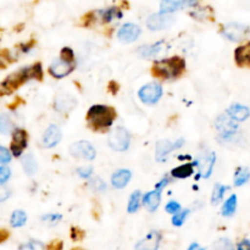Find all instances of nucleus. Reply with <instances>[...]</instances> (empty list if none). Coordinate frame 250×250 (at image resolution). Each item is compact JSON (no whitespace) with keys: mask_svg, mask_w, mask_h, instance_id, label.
<instances>
[{"mask_svg":"<svg viewBox=\"0 0 250 250\" xmlns=\"http://www.w3.org/2000/svg\"><path fill=\"white\" fill-rule=\"evenodd\" d=\"M32 78H37V80H41L42 78L41 63H36V65L31 66V67H24L22 70L17 71V72L12 73L11 76H9L1 83V94L6 95L9 93L14 92L19 85H21L26 81L32 80Z\"/></svg>","mask_w":250,"mask_h":250,"instance_id":"nucleus-1","label":"nucleus"},{"mask_svg":"<svg viewBox=\"0 0 250 250\" xmlns=\"http://www.w3.org/2000/svg\"><path fill=\"white\" fill-rule=\"evenodd\" d=\"M114 109L105 105H93L87 112V120L94 128L103 129L110 127L114 122Z\"/></svg>","mask_w":250,"mask_h":250,"instance_id":"nucleus-2","label":"nucleus"},{"mask_svg":"<svg viewBox=\"0 0 250 250\" xmlns=\"http://www.w3.org/2000/svg\"><path fill=\"white\" fill-rule=\"evenodd\" d=\"M185 67V60L178 58V56H173V58L165 59V60L158 61V62L154 63L153 71L159 77L175 78L178 77L183 72Z\"/></svg>","mask_w":250,"mask_h":250,"instance_id":"nucleus-3","label":"nucleus"},{"mask_svg":"<svg viewBox=\"0 0 250 250\" xmlns=\"http://www.w3.org/2000/svg\"><path fill=\"white\" fill-rule=\"evenodd\" d=\"M73 67H75V61H73L72 49L63 48L61 50L60 59L51 63L49 72L55 78H62L72 72Z\"/></svg>","mask_w":250,"mask_h":250,"instance_id":"nucleus-4","label":"nucleus"},{"mask_svg":"<svg viewBox=\"0 0 250 250\" xmlns=\"http://www.w3.org/2000/svg\"><path fill=\"white\" fill-rule=\"evenodd\" d=\"M109 146L116 151H125L129 146V134L122 127H117L109 134Z\"/></svg>","mask_w":250,"mask_h":250,"instance_id":"nucleus-5","label":"nucleus"},{"mask_svg":"<svg viewBox=\"0 0 250 250\" xmlns=\"http://www.w3.org/2000/svg\"><path fill=\"white\" fill-rule=\"evenodd\" d=\"M138 95L144 104L153 105L158 103L161 95H163V88H161V85L156 84V83H150V84L142 87L141 90L138 92Z\"/></svg>","mask_w":250,"mask_h":250,"instance_id":"nucleus-6","label":"nucleus"},{"mask_svg":"<svg viewBox=\"0 0 250 250\" xmlns=\"http://www.w3.org/2000/svg\"><path fill=\"white\" fill-rule=\"evenodd\" d=\"M173 22H175L173 16L160 12V14L151 15V16L146 20V26H148V28L151 29V31H160V29L168 28Z\"/></svg>","mask_w":250,"mask_h":250,"instance_id":"nucleus-7","label":"nucleus"},{"mask_svg":"<svg viewBox=\"0 0 250 250\" xmlns=\"http://www.w3.org/2000/svg\"><path fill=\"white\" fill-rule=\"evenodd\" d=\"M215 126L222 137L233 136L238 129V125L234 122V119H232L229 115H220L216 119Z\"/></svg>","mask_w":250,"mask_h":250,"instance_id":"nucleus-8","label":"nucleus"},{"mask_svg":"<svg viewBox=\"0 0 250 250\" xmlns=\"http://www.w3.org/2000/svg\"><path fill=\"white\" fill-rule=\"evenodd\" d=\"M249 28L244 24L239 23H229L224 26L222 29V34L226 37L227 39L232 42H239L243 38H246L247 33H248Z\"/></svg>","mask_w":250,"mask_h":250,"instance_id":"nucleus-9","label":"nucleus"},{"mask_svg":"<svg viewBox=\"0 0 250 250\" xmlns=\"http://www.w3.org/2000/svg\"><path fill=\"white\" fill-rule=\"evenodd\" d=\"M71 154L75 158H82L85 160H93L95 158V149L93 148L92 144L88 143V142H78L71 146L70 148Z\"/></svg>","mask_w":250,"mask_h":250,"instance_id":"nucleus-10","label":"nucleus"},{"mask_svg":"<svg viewBox=\"0 0 250 250\" xmlns=\"http://www.w3.org/2000/svg\"><path fill=\"white\" fill-rule=\"evenodd\" d=\"M183 144V139H178L176 143H171L170 141H160L158 142L155 148V158L158 161H164L166 156L175 149L181 148Z\"/></svg>","mask_w":250,"mask_h":250,"instance_id":"nucleus-11","label":"nucleus"},{"mask_svg":"<svg viewBox=\"0 0 250 250\" xmlns=\"http://www.w3.org/2000/svg\"><path fill=\"white\" fill-rule=\"evenodd\" d=\"M139 34H141V28L137 24L126 23L120 28L117 37L122 43H132L138 38Z\"/></svg>","mask_w":250,"mask_h":250,"instance_id":"nucleus-12","label":"nucleus"},{"mask_svg":"<svg viewBox=\"0 0 250 250\" xmlns=\"http://www.w3.org/2000/svg\"><path fill=\"white\" fill-rule=\"evenodd\" d=\"M27 146V133L23 129H16L12 134L11 151L15 156H20Z\"/></svg>","mask_w":250,"mask_h":250,"instance_id":"nucleus-13","label":"nucleus"},{"mask_svg":"<svg viewBox=\"0 0 250 250\" xmlns=\"http://www.w3.org/2000/svg\"><path fill=\"white\" fill-rule=\"evenodd\" d=\"M161 241V234L156 231H151L146 234L136 246V250H158Z\"/></svg>","mask_w":250,"mask_h":250,"instance_id":"nucleus-14","label":"nucleus"},{"mask_svg":"<svg viewBox=\"0 0 250 250\" xmlns=\"http://www.w3.org/2000/svg\"><path fill=\"white\" fill-rule=\"evenodd\" d=\"M61 139V131L56 125H50L46 128L45 133L43 136V146L45 148H53L60 142Z\"/></svg>","mask_w":250,"mask_h":250,"instance_id":"nucleus-15","label":"nucleus"},{"mask_svg":"<svg viewBox=\"0 0 250 250\" xmlns=\"http://www.w3.org/2000/svg\"><path fill=\"white\" fill-rule=\"evenodd\" d=\"M215 161H216V155L214 153L208 154L207 156H204L203 159H200L198 161V166H199V173L202 177L208 178L212 172V168H214Z\"/></svg>","mask_w":250,"mask_h":250,"instance_id":"nucleus-16","label":"nucleus"},{"mask_svg":"<svg viewBox=\"0 0 250 250\" xmlns=\"http://www.w3.org/2000/svg\"><path fill=\"white\" fill-rule=\"evenodd\" d=\"M194 0H161L160 12L164 14H170V12L175 11V10L181 9L187 5L194 4Z\"/></svg>","mask_w":250,"mask_h":250,"instance_id":"nucleus-17","label":"nucleus"},{"mask_svg":"<svg viewBox=\"0 0 250 250\" xmlns=\"http://www.w3.org/2000/svg\"><path fill=\"white\" fill-rule=\"evenodd\" d=\"M234 59L237 65L239 66H250V42L246 45L238 46L234 51Z\"/></svg>","mask_w":250,"mask_h":250,"instance_id":"nucleus-18","label":"nucleus"},{"mask_svg":"<svg viewBox=\"0 0 250 250\" xmlns=\"http://www.w3.org/2000/svg\"><path fill=\"white\" fill-rule=\"evenodd\" d=\"M160 200H161L160 189H156V190H153V192L146 193L143 198L144 205H146V208L150 212H154L156 209H158L159 204H160Z\"/></svg>","mask_w":250,"mask_h":250,"instance_id":"nucleus-19","label":"nucleus"},{"mask_svg":"<svg viewBox=\"0 0 250 250\" xmlns=\"http://www.w3.org/2000/svg\"><path fill=\"white\" fill-rule=\"evenodd\" d=\"M131 176H132L131 171L128 170H124V168H122V170L116 171L111 177L112 186H114L115 188H119V189L120 188L126 187L127 183H128L129 180H131Z\"/></svg>","mask_w":250,"mask_h":250,"instance_id":"nucleus-20","label":"nucleus"},{"mask_svg":"<svg viewBox=\"0 0 250 250\" xmlns=\"http://www.w3.org/2000/svg\"><path fill=\"white\" fill-rule=\"evenodd\" d=\"M227 114L234 119L236 121H244L250 116V110L249 107L244 106V105H232L229 110H227Z\"/></svg>","mask_w":250,"mask_h":250,"instance_id":"nucleus-21","label":"nucleus"},{"mask_svg":"<svg viewBox=\"0 0 250 250\" xmlns=\"http://www.w3.org/2000/svg\"><path fill=\"white\" fill-rule=\"evenodd\" d=\"M75 99L71 98L70 95H59L56 98V109L59 111H68V110L75 106Z\"/></svg>","mask_w":250,"mask_h":250,"instance_id":"nucleus-22","label":"nucleus"},{"mask_svg":"<svg viewBox=\"0 0 250 250\" xmlns=\"http://www.w3.org/2000/svg\"><path fill=\"white\" fill-rule=\"evenodd\" d=\"M22 166H23V170L26 171L27 175H34L38 170V164H37L36 159L32 154H27L23 159H22Z\"/></svg>","mask_w":250,"mask_h":250,"instance_id":"nucleus-23","label":"nucleus"},{"mask_svg":"<svg viewBox=\"0 0 250 250\" xmlns=\"http://www.w3.org/2000/svg\"><path fill=\"white\" fill-rule=\"evenodd\" d=\"M193 165L194 164H185V165H181L178 167L173 168L172 170V176L176 178H186L189 177L193 173Z\"/></svg>","mask_w":250,"mask_h":250,"instance_id":"nucleus-24","label":"nucleus"},{"mask_svg":"<svg viewBox=\"0 0 250 250\" xmlns=\"http://www.w3.org/2000/svg\"><path fill=\"white\" fill-rule=\"evenodd\" d=\"M249 178H250L249 168H247V167L238 168L236 172V175H234V185H236L237 187H239V186H243L244 183L248 182Z\"/></svg>","mask_w":250,"mask_h":250,"instance_id":"nucleus-25","label":"nucleus"},{"mask_svg":"<svg viewBox=\"0 0 250 250\" xmlns=\"http://www.w3.org/2000/svg\"><path fill=\"white\" fill-rule=\"evenodd\" d=\"M163 45V42H159V43L153 44V45H143L142 48L138 49V53L142 56L146 58V56H154L156 53H159V50L161 49Z\"/></svg>","mask_w":250,"mask_h":250,"instance_id":"nucleus-26","label":"nucleus"},{"mask_svg":"<svg viewBox=\"0 0 250 250\" xmlns=\"http://www.w3.org/2000/svg\"><path fill=\"white\" fill-rule=\"evenodd\" d=\"M237 208V197L236 195H231L229 199L225 203L224 208H222V215L224 216H231L234 214Z\"/></svg>","mask_w":250,"mask_h":250,"instance_id":"nucleus-27","label":"nucleus"},{"mask_svg":"<svg viewBox=\"0 0 250 250\" xmlns=\"http://www.w3.org/2000/svg\"><path fill=\"white\" fill-rule=\"evenodd\" d=\"M26 220H27L26 214H24L22 210H16V211L12 212L10 222H11L12 227H21L26 224Z\"/></svg>","mask_w":250,"mask_h":250,"instance_id":"nucleus-28","label":"nucleus"},{"mask_svg":"<svg viewBox=\"0 0 250 250\" xmlns=\"http://www.w3.org/2000/svg\"><path fill=\"white\" fill-rule=\"evenodd\" d=\"M227 189H229V187H226V186H221V185L215 186L214 190H212V195H211L212 204H217V203L221 202Z\"/></svg>","mask_w":250,"mask_h":250,"instance_id":"nucleus-29","label":"nucleus"},{"mask_svg":"<svg viewBox=\"0 0 250 250\" xmlns=\"http://www.w3.org/2000/svg\"><path fill=\"white\" fill-rule=\"evenodd\" d=\"M139 203H141V192H139V190H137V192L132 193L131 198H129L128 208H127V210H128L129 214H133V212H136L137 210H138Z\"/></svg>","mask_w":250,"mask_h":250,"instance_id":"nucleus-30","label":"nucleus"},{"mask_svg":"<svg viewBox=\"0 0 250 250\" xmlns=\"http://www.w3.org/2000/svg\"><path fill=\"white\" fill-rule=\"evenodd\" d=\"M120 17H121V12L117 9H115V7H111V9L103 12V20H104L105 22H110L111 20L120 19Z\"/></svg>","mask_w":250,"mask_h":250,"instance_id":"nucleus-31","label":"nucleus"},{"mask_svg":"<svg viewBox=\"0 0 250 250\" xmlns=\"http://www.w3.org/2000/svg\"><path fill=\"white\" fill-rule=\"evenodd\" d=\"M19 250H45V249H44V246L41 243V242L31 241L26 244H22Z\"/></svg>","mask_w":250,"mask_h":250,"instance_id":"nucleus-32","label":"nucleus"},{"mask_svg":"<svg viewBox=\"0 0 250 250\" xmlns=\"http://www.w3.org/2000/svg\"><path fill=\"white\" fill-rule=\"evenodd\" d=\"M188 214H189V210H185V211L175 214V216H173V219H172V224L175 225V226H182L183 222H185V220H186V217L188 216Z\"/></svg>","mask_w":250,"mask_h":250,"instance_id":"nucleus-33","label":"nucleus"},{"mask_svg":"<svg viewBox=\"0 0 250 250\" xmlns=\"http://www.w3.org/2000/svg\"><path fill=\"white\" fill-rule=\"evenodd\" d=\"M11 121H10L9 117L6 116V115H1V117H0V131L2 132V133H7V132L11 129Z\"/></svg>","mask_w":250,"mask_h":250,"instance_id":"nucleus-34","label":"nucleus"},{"mask_svg":"<svg viewBox=\"0 0 250 250\" xmlns=\"http://www.w3.org/2000/svg\"><path fill=\"white\" fill-rule=\"evenodd\" d=\"M215 249L216 250H234L232 247L231 242L229 239H220L216 244H215Z\"/></svg>","mask_w":250,"mask_h":250,"instance_id":"nucleus-35","label":"nucleus"},{"mask_svg":"<svg viewBox=\"0 0 250 250\" xmlns=\"http://www.w3.org/2000/svg\"><path fill=\"white\" fill-rule=\"evenodd\" d=\"M10 175H11V172H10V168H7L6 166L2 165L1 168H0V183H1V185H4V183L10 178Z\"/></svg>","mask_w":250,"mask_h":250,"instance_id":"nucleus-36","label":"nucleus"},{"mask_svg":"<svg viewBox=\"0 0 250 250\" xmlns=\"http://www.w3.org/2000/svg\"><path fill=\"white\" fill-rule=\"evenodd\" d=\"M10 159H11V156H10L9 150H7L6 148H4V146H1V148H0V163H1L2 165H5L6 163H9Z\"/></svg>","mask_w":250,"mask_h":250,"instance_id":"nucleus-37","label":"nucleus"},{"mask_svg":"<svg viewBox=\"0 0 250 250\" xmlns=\"http://www.w3.org/2000/svg\"><path fill=\"white\" fill-rule=\"evenodd\" d=\"M181 209V205L177 202H170L166 205V211L170 214H177Z\"/></svg>","mask_w":250,"mask_h":250,"instance_id":"nucleus-38","label":"nucleus"},{"mask_svg":"<svg viewBox=\"0 0 250 250\" xmlns=\"http://www.w3.org/2000/svg\"><path fill=\"white\" fill-rule=\"evenodd\" d=\"M90 186H92L95 190H98V192H100V190H104L105 188H106L105 183L103 182L100 178H95V180H93L92 182H90Z\"/></svg>","mask_w":250,"mask_h":250,"instance_id":"nucleus-39","label":"nucleus"},{"mask_svg":"<svg viewBox=\"0 0 250 250\" xmlns=\"http://www.w3.org/2000/svg\"><path fill=\"white\" fill-rule=\"evenodd\" d=\"M77 173L81 176V177L88 178L93 173V168L90 167V166L89 167H88V166H85V167H80L77 170Z\"/></svg>","mask_w":250,"mask_h":250,"instance_id":"nucleus-40","label":"nucleus"},{"mask_svg":"<svg viewBox=\"0 0 250 250\" xmlns=\"http://www.w3.org/2000/svg\"><path fill=\"white\" fill-rule=\"evenodd\" d=\"M60 219H61V215H58V214L45 215V216L43 217L44 221H49L50 224H56V222L60 221Z\"/></svg>","mask_w":250,"mask_h":250,"instance_id":"nucleus-41","label":"nucleus"},{"mask_svg":"<svg viewBox=\"0 0 250 250\" xmlns=\"http://www.w3.org/2000/svg\"><path fill=\"white\" fill-rule=\"evenodd\" d=\"M238 250H250V241L244 239L238 244Z\"/></svg>","mask_w":250,"mask_h":250,"instance_id":"nucleus-42","label":"nucleus"},{"mask_svg":"<svg viewBox=\"0 0 250 250\" xmlns=\"http://www.w3.org/2000/svg\"><path fill=\"white\" fill-rule=\"evenodd\" d=\"M167 183H168V180H167V178H165V180L161 181V182L159 183V185H156V189H160L161 190L164 187H165L166 185H167Z\"/></svg>","mask_w":250,"mask_h":250,"instance_id":"nucleus-43","label":"nucleus"},{"mask_svg":"<svg viewBox=\"0 0 250 250\" xmlns=\"http://www.w3.org/2000/svg\"><path fill=\"white\" fill-rule=\"evenodd\" d=\"M188 250H205V249H203L202 247L199 246V244L194 243V244H192V246L189 247V249H188Z\"/></svg>","mask_w":250,"mask_h":250,"instance_id":"nucleus-44","label":"nucleus"},{"mask_svg":"<svg viewBox=\"0 0 250 250\" xmlns=\"http://www.w3.org/2000/svg\"><path fill=\"white\" fill-rule=\"evenodd\" d=\"M75 250H78V249H75Z\"/></svg>","mask_w":250,"mask_h":250,"instance_id":"nucleus-45","label":"nucleus"}]
</instances>
